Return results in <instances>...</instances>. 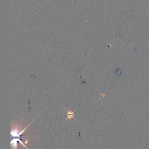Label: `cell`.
<instances>
[{
    "label": "cell",
    "instance_id": "obj_1",
    "mask_svg": "<svg viewBox=\"0 0 149 149\" xmlns=\"http://www.w3.org/2000/svg\"><path fill=\"white\" fill-rule=\"evenodd\" d=\"M65 109V110H66V112H67V118L65 120V121L67 120H68V119L70 120L71 121V119H72V118H74V120H76L74 118V116H75V114H74V112L75 111L76 109L74 110V111H72L71 110L68 111V110H67L65 109Z\"/></svg>",
    "mask_w": 149,
    "mask_h": 149
}]
</instances>
